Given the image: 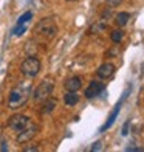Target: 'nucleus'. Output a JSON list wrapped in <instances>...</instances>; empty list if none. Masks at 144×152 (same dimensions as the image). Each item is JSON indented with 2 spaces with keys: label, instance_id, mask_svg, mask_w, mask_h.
I'll return each mask as SVG.
<instances>
[{
  "label": "nucleus",
  "instance_id": "obj_1",
  "mask_svg": "<svg viewBox=\"0 0 144 152\" xmlns=\"http://www.w3.org/2000/svg\"><path fill=\"white\" fill-rule=\"evenodd\" d=\"M31 96V84L30 82H23V84H19L17 87H14L9 93V98H8V107L16 110L23 107L26 102H28Z\"/></svg>",
  "mask_w": 144,
  "mask_h": 152
},
{
  "label": "nucleus",
  "instance_id": "obj_2",
  "mask_svg": "<svg viewBox=\"0 0 144 152\" xmlns=\"http://www.w3.org/2000/svg\"><path fill=\"white\" fill-rule=\"evenodd\" d=\"M36 33L45 39H53L57 34V25L53 19H42L36 25Z\"/></svg>",
  "mask_w": 144,
  "mask_h": 152
},
{
  "label": "nucleus",
  "instance_id": "obj_3",
  "mask_svg": "<svg viewBox=\"0 0 144 152\" xmlns=\"http://www.w3.org/2000/svg\"><path fill=\"white\" fill-rule=\"evenodd\" d=\"M40 68H42V64H40V61L36 56H28L22 62V65H20V70H22V73L26 78H34V76H37Z\"/></svg>",
  "mask_w": 144,
  "mask_h": 152
},
{
  "label": "nucleus",
  "instance_id": "obj_4",
  "mask_svg": "<svg viewBox=\"0 0 144 152\" xmlns=\"http://www.w3.org/2000/svg\"><path fill=\"white\" fill-rule=\"evenodd\" d=\"M53 88H54V84L51 81H44V82H40L39 87L34 90L33 93V98L36 102H44L47 98H50L51 93H53Z\"/></svg>",
  "mask_w": 144,
  "mask_h": 152
},
{
  "label": "nucleus",
  "instance_id": "obj_5",
  "mask_svg": "<svg viewBox=\"0 0 144 152\" xmlns=\"http://www.w3.org/2000/svg\"><path fill=\"white\" fill-rule=\"evenodd\" d=\"M30 123H31V120L26 115L16 113V115H12L11 118L8 120V126H9V129L14 130V132H20V130H23Z\"/></svg>",
  "mask_w": 144,
  "mask_h": 152
},
{
  "label": "nucleus",
  "instance_id": "obj_6",
  "mask_svg": "<svg viewBox=\"0 0 144 152\" xmlns=\"http://www.w3.org/2000/svg\"><path fill=\"white\" fill-rule=\"evenodd\" d=\"M129 90H130V87L127 88V90L124 92V95H122V98H121V101L118 102V104L115 106V109H113V112L110 113V116H108V120L105 121V124L101 127V132H105L107 129H110L112 126H113V123L116 121V118H118V115H119V110H121V106H122V102H124V99L127 98V93H129Z\"/></svg>",
  "mask_w": 144,
  "mask_h": 152
},
{
  "label": "nucleus",
  "instance_id": "obj_7",
  "mask_svg": "<svg viewBox=\"0 0 144 152\" xmlns=\"http://www.w3.org/2000/svg\"><path fill=\"white\" fill-rule=\"evenodd\" d=\"M37 130H39V127L36 126V124L30 123V124H28V126H26L23 130L17 132V141H19V143H26V141L33 140V138L36 137Z\"/></svg>",
  "mask_w": 144,
  "mask_h": 152
},
{
  "label": "nucleus",
  "instance_id": "obj_8",
  "mask_svg": "<svg viewBox=\"0 0 144 152\" xmlns=\"http://www.w3.org/2000/svg\"><path fill=\"white\" fill-rule=\"evenodd\" d=\"M105 90V84L104 82H99V81H92L90 84H88V87L85 88V98H96L98 95H101L102 92Z\"/></svg>",
  "mask_w": 144,
  "mask_h": 152
},
{
  "label": "nucleus",
  "instance_id": "obj_9",
  "mask_svg": "<svg viewBox=\"0 0 144 152\" xmlns=\"http://www.w3.org/2000/svg\"><path fill=\"white\" fill-rule=\"evenodd\" d=\"M115 70H116V67L112 62H104V64L99 65V68L96 70V75H98V78H101V79H108L115 75Z\"/></svg>",
  "mask_w": 144,
  "mask_h": 152
},
{
  "label": "nucleus",
  "instance_id": "obj_10",
  "mask_svg": "<svg viewBox=\"0 0 144 152\" xmlns=\"http://www.w3.org/2000/svg\"><path fill=\"white\" fill-rule=\"evenodd\" d=\"M64 86H65V90L67 92H78L79 88L82 87V79L79 78V76H73V78L65 81Z\"/></svg>",
  "mask_w": 144,
  "mask_h": 152
},
{
  "label": "nucleus",
  "instance_id": "obj_11",
  "mask_svg": "<svg viewBox=\"0 0 144 152\" xmlns=\"http://www.w3.org/2000/svg\"><path fill=\"white\" fill-rule=\"evenodd\" d=\"M56 106H57V101L50 96V98H47L44 101V106H42V109H40V112L42 113H51L53 110L56 109Z\"/></svg>",
  "mask_w": 144,
  "mask_h": 152
},
{
  "label": "nucleus",
  "instance_id": "obj_12",
  "mask_svg": "<svg viewBox=\"0 0 144 152\" xmlns=\"http://www.w3.org/2000/svg\"><path fill=\"white\" fill-rule=\"evenodd\" d=\"M64 102L67 106H76L79 102V95H76V92H67L64 95Z\"/></svg>",
  "mask_w": 144,
  "mask_h": 152
},
{
  "label": "nucleus",
  "instance_id": "obj_13",
  "mask_svg": "<svg viewBox=\"0 0 144 152\" xmlns=\"http://www.w3.org/2000/svg\"><path fill=\"white\" fill-rule=\"evenodd\" d=\"M129 20H130V14L129 12H124V11L119 12V14H116V17H115V22H116V25H118L119 28L121 26H126Z\"/></svg>",
  "mask_w": 144,
  "mask_h": 152
},
{
  "label": "nucleus",
  "instance_id": "obj_14",
  "mask_svg": "<svg viewBox=\"0 0 144 152\" xmlns=\"http://www.w3.org/2000/svg\"><path fill=\"white\" fill-rule=\"evenodd\" d=\"M110 37H112V40L115 44H119L122 40V37H124V31L122 30H113L112 34H110Z\"/></svg>",
  "mask_w": 144,
  "mask_h": 152
},
{
  "label": "nucleus",
  "instance_id": "obj_15",
  "mask_svg": "<svg viewBox=\"0 0 144 152\" xmlns=\"http://www.w3.org/2000/svg\"><path fill=\"white\" fill-rule=\"evenodd\" d=\"M105 28H107V23L104 22V20H99V22H96V23L92 26L90 31H92V33H93V31H95V33H102Z\"/></svg>",
  "mask_w": 144,
  "mask_h": 152
},
{
  "label": "nucleus",
  "instance_id": "obj_16",
  "mask_svg": "<svg viewBox=\"0 0 144 152\" xmlns=\"http://www.w3.org/2000/svg\"><path fill=\"white\" fill-rule=\"evenodd\" d=\"M31 17H33V12H31V11H26L23 16H20V17H19L17 25H26V22H30Z\"/></svg>",
  "mask_w": 144,
  "mask_h": 152
},
{
  "label": "nucleus",
  "instance_id": "obj_17",
  "mask_svg": "<svg viewBox=\"0 0 144 152\" xmlns=\"http://www.w3.org/2000/svg\"><path fill=\"white\" fill-rule=\"evenodd\" d=\"M26 31V25H17L16 28H14V36H22V34Z\"/></svg>",
  "mask_w": 144,
  "mask_h": 152
},
{
  "label": "nucleus",
  "instance_id": "obj_18",
  "mask_svg": "<svg viewBox=\"0 0 144 152\" xmlns=\"http://www.w3.org/2000/svg\"><path fill=\"white\" fill-rule=\"evenodd\" d=\"M108 6H112V8H116V6H119L122 3V0H107Z\"/></svg>",
  "mask_w": 144,
  "mask_h": 152
},
{
  "label": "nucleus",
  "instance_id": "obj_19",
  "mask_svg": "<svg viewBox=\"0 0 144 152\" xmlns=\"http://www.w3.org/2000/svg\"><path fill=\"white\" fill-rule=\"evenodd\" d=\"M129 127H130V120H127V121L124 123V126H122V132H121V134L124 135V137L129 134Z\"/></svg>",
  "mask_w": 144,
  "mask_h": 152
},
{
  "label": "nucleus",
  "instance_id": "obj_20",
  "mask_svg": "<svg viewBox=\"0 0 144 152\" xmlns=\"http://www.w3.org/2000/svg\"><path fill=\"white\" fill-rule=\"evenodd\" d=\"M37 151H39V148H36V146H30V148L23 149V152H37Z\"/></svg>",
  "mask_w": 144,
  "mask_h": 152
},
{
  "label": "nucleus",
  "instance_id": "obj_21",
  "mask_svg": "<svg viewBox=\"0 0 144 152\" xmlns=\"http://www.w3.org/2000/svg\"><path fill=\"white\" fill-rule=\"evenodd\" d=\"M99 149H101V141H96L92 146V151H99Z\"/></svg>",
  "mask_w": 144,
  "mask_h": 152
},
{
  "label": "nucleus",
  "instance_id": "obj_22",
  "mask_svg": "<svg viewBox=\"0 0 144 152\" xmlns=\"http://www.w3.org/2000/svg\"><path fill=\"white\" fill-rule=\"evenodd\" d=\"M2 151H6V143H5V141L2 143Z\"/></svg>",
  "mask_w": 144,
  "mask_h": 152
},
{
  "label": "nucleus",
  "instance_id": "obj_23",
  "mask_svg": "<svg viewBox=\"0 0 144 152\" xmlns=\"http://www.w3.org/2000/svg\"><path fill=\"white\" fill-rule=\"evenodd\" d=\"M67 2H74V0H67Z\"/></svg>",
  "mask_w": 144,
  "mask_h": 152
}]
</instances>
